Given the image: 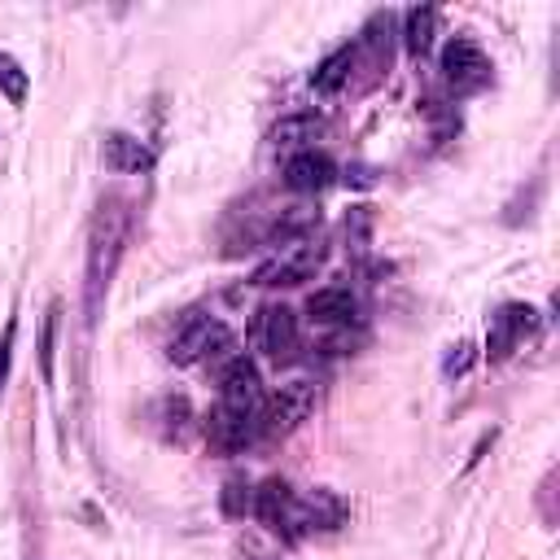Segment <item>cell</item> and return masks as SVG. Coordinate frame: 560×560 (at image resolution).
<instances>
[{"instance_id": "1", "label": "cell", "mask_w": 560, "mask_h": 560, "mask_svg": "<svg viewBox=\"0 0 560 560\" xmlns=\"http://www.w3.org/2000/svg\"><path fill=\"white\" fill-rule=\"evenodd\" d=\"M127 232H131V206L122 197H105L88 228V319H96V311H101V293L109 289V280L118 271Z\"/></svg>"}, {"instance_id": "2", "label": "cell", "mask_w": 560, "mask_h": 560, "mask_svg": "<svg viewBox=\"0 0 560 560\" xmlns=\"http://www.w3.org/2000/svg\"><path fill=\"white\" fill-rule=\"evenodd\" d=\"M311 411H315V385H311V381H289V385H280V389L258 407V433L284 438V433H293Z\"/></svg>"}, {"instance_id": "3", "label": "cell", "mask_w": 560, "mask_h": 560, "mask_svg": "<svg viewBox=\"0 0 560 560\" xmlns=\"http://www.w3.org/2000/svg\"><path fill=\"white\" fill-rule=\"evenodd\" d=\"M223 350H232V328L223 324V319H214V315H192L175 337H171V363H179V368H188V363H201V359H210V354H223Z\"/></svg>"}, {"instance_id": "4", "label": "cell", "mask_w": 560, "mask_h": 560, "mask_svg": "<svg viewBox=\"0 0 560 560\" xmlns=\"http://www.w3.org/2000/svg\"><path fill=\"white\" fill-rule=\"evenodd\" d=\"M249 341H254V350H262V354L276 359V363L289 359L293 346H298V319H293V311L280 306V302L258 306V315H254V324H249Z\"/></svg>"}, {"instance_id": "5", "label": "cell", "mask_w": 560, "mask_h": 560, "mask_svg": "<svg viewBox=\"0 0 560 560\" xmlns=\"http://www.w3.org/2000/svg\"><path fill=\"white\" fill-rule=\"evenodd\" d=\"M442 79H446V88H455V92H477V88L490 79V61H486V52H481L468 35H455V39L442 48Z\"/></svg>"}, {"instance_id": "6", "label": "cell", "mask_w": 560, "mask_h": 560, "mask_svg": "<svg viewBox=\"0 0 560 560\" xmlns=\"http://www.w3.org/2000/svg\"><path fill=\"white\" fill-rule=\"evenodd\" d=\"M319 262H324V245L319 241H298L284 254H276L267 267H258L254 284H302L319 271Z\"/></svg>"}, {"instance_id": "7", "label": "cell", "mask_w": 560, "mask_h": 560, "mask_svg": "<svg viewBox=\"0 0 560 560\" xmlns=\"http://www.w3.org/2000/svg\"><path fill=\"white\" fill-rule=\"evenodd\" d=\"M258 433V416L254 411H241V407H228V402H214L210 416H206V442L223 455H236L249 446V438Z\"/></svg>"}, {"instance_id": "8", "label": "cell", "mask_w": 560, "mask_h": 560, "mask_svg": "<svg viewBox=\"0 0 560 560\" xmlns=\"http://www.w3.org/2000/svg\"><path fill=\"white\" fill-rule=\"evenodd\" d=\"M534 332V306H521V302H508L490 315V332H486V354L499 363L508 359L525 337Z\"/></svg>"}, {"instance_id": "9", "label": "cell", "mask_w": 560, "mask_h": 560, "mask_svg": "<svg viewBox=\"0 0 560 560\" xmlns=\"http://www.w3.org/2000/svg\"><path fill=\"white\" fill-rule=\"evenodd\" d=\"M293 490L280 481V477H267L258 490H254V516L271 529V534H280L284 542H293Z\"/></svg>"}, {"instance_id": "10", "label": "cell", "mask_w": 560, "mask_h": 560, "mask_svg": "<svg viewBox=\"0 0 560 560\" xmlns=\"http://www.w3.org/2000/svg\"><path fill=\"white\" fill-rule=\"evenodd\" d=\"M346 521V503L332 490H311L306 499H293V542L315 529H337Z\"/></svg>"}, {"instance_id": "11", "label": "cell", "mask_w": 560, "mask_h": 560, "mask_svg": "<svg viewBox=\"0 0 560 560\" xmlns=\"http://www.w3.org/2000/svg\"><path fill=\"white\" fill-rule=\"evenodd\" d=\"M219 402L258 416V407H262V381H258V368L245 354L223 368V376H219Z\"/></svg>"}, {"instance_id": "12", "label": "cell", "mask_w": 560, "mask_h": 560, "mask_svg": "<svg viewBox=\"0 0 560 560\" xmlns=\"http://www.w3.org/2000/svg\"><path fill=\"white\" fill-rule=\"evenodd\" d=\"M306 315L315 324H324V328H346V324L359 319V298L346 284H328V289H315L306 298Z\"/></svg>"}, {"instance_id": "13", "label": "cell", "mask_w": 560, "mask_h": 560, "mask_svg": "<svg viewBox=\"0 0 560 560\" xmlns=\"http://www.w3.org/2000/svg\"><path fill=\"white\" fill-rule=\"evenodd\" d=\"M101 158H105V166L118 171V175H149V171H153V149L140 144V140L127 136V131H109L105 144H101Z\"/></svg>"}, {"instance_id": "14", "label": "cell", "mask_w": 560, "mask_h": 560, "mask_svg": "<svg viewBox=\"0 0 560 560\" xmlns=\"http://www.w3.org/2000/svg\"><path fill=\"white\" fill-rule=\"evenodd\" d=\"M332 175H337L332 158L328 153H315V149H302V153H293L284 162V184L293 192H319V188L332 184Z\"/></svg>"}, {"instance_id": "15", "label": "cell", "mask_w": 560, "mask_h": 560, "mask_svg": "<svg viewBox=\"0 0 560 560\" xmlns=\"http://www.w3.org/2000/svg\"><path fill=\"white\" fill-rule=\"evenodd\" d=\"M433 31H438V9L433 4H416L402 13V39L411 57H424L433 48Z\"/></svg>"}, {"instance_id": "16", "label": "cell", "mask_w": 560, "mask_h": 560, "mask_svg": "<svg viewBox=\"0 0 560 560\" xmlns=\"http://www.w3.org/2000/svg\"><path fill=\"white\" fill-rule=\"evenodd\" d=\"M350 70H354V48H337V52H328V57L311 70V88H315V92H337V88H346Z\"/></svg>"}, {"instance_id": "17", "label": "cell", "mask_w": 560, "mask_h": 560, "mask_svg": "<svg viewBox=\"0 0 560 560\" xmlns=\"http://www.w3.org/2000/svg\"><path fill=\"white\" fill-rule=\"evenodd\" d=\"M319 131H324V118H315V114H293V118H280V122L271 127V144L293 149V144L315 140Z\"/></svg>"}, {"instance_id": "18", "label": "cell", "mask_w": 560, "mask_h": 560, "mask_svg": "<svg viewBox=\"0 0 560 560\" xmlns=\"http://www.w3.org/2000/svg\"><path fill=\"white\" fill-rule=\"evenodd\" d=\"M219 508H223V516H232V521L249 516V512H254V490H249V481H245V477H228V481H223V494H219Z\"/></svg>"}, {"instance_id": "19", "label": "cell", "mask_w": 560, "mask_h": 560, "mask_svg": "<svg viewBox=\"0 0 560 560\" xmlns=\"http://www.w3.org/2000/svg\"><path fill=\"white\" fill-rule=\"evenodd\" d=\"M0 92H4L13 105H22V101H26V92H31L26 70H22L13 57H4V52H0Z\"/></svg>"}, {"instance_id": "20", "label": "cell", "mask_w": 560, "mask_h": 560, "mask_svg": "<svg viewBox=\"0 0 560 560\" xmlns=\"http://www.w3.org/2000/svg\"><path fill=\"white\" fill-rule=\"evenodd\" d=\"M57 315H61V306L52 302V306H48V319H44V350H39V359H44V376H52V332H57Z\"/></svg>"}, {"instance_id": "21", "label": "cell", "mask_w": 560, "mask_h": 560, "mask_svg": "<svg viewBox=\"0 0 560 560\" xmlns=\"http://www.w3.org/2000/svg\"><path fill=\"white\" fill-rule=\"evenodd\" d=\"M472 363V346L468 341H459L455 350H451V359H446V376H455V372H464Z\"/></svg>"}, {"instance_id": "22", "label": "cell", "mask_w": 560, "mask_h": 560, "mask_svg": "<svg viewBox=\"0 0 560 560\" xmlns=\"http://www.w3.org/2000/svg\"><path fill=\"white\" fill-rule=\"evenodd\" d=\"M9 346H13V324L0 337V389H4V376H9Z\"/></svg>"}]
</instances>
